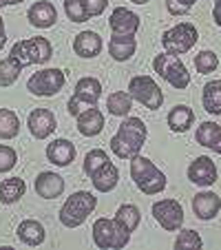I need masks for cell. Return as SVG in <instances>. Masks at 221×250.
<instances>
[{
  "mask_svg": "<svg viewBox=\"0 0 221 250\" xmlns=\"http://www.w3.org/2000/svg\"><path fill=\"white\" fill-rule=\"evenodd\" d=\"M64 82L66 78L60 69H42L27 80V91H31L33 95H40V98H51V95L60 93Z\"/></svg>",
  "mask_w": 221,
  "mask_h": 250,
  "instance_id": "obj_9",
  "label": "cell"
},
{
  "mask_svg": "<svg viewBox=\"0 0 221 250\" xmlns=\"http://www.w3.org/2000/svg\"><path fill=\"white\" fill-rule=\"evenodd\" d=\"M219 208H221V199L217 193L206 190V193H197L193 197V210L197 215V219H201V222H210L212 217H217Z\"/></svg>",
  "mask_w": 221,
  "mask_h": 250,
  "instance_id": "obj_17",
  "label": "cell"
},
{
  "mask_svg": "<svg viewBox=\"0 0 221 250\" xmlns=\"http://www.w3.org/2000/svg\"><path fill=\"white\" fill-rule=\"evenodd\" d=\"M5 42H7V31H5V20L0 16V51L5 49Z\"/></svg>",
  "mask_w": 221,
  "mask_h": 250,
  "instance_id": "obj_39",
  "label": "cell"
},
{
  "mask_svg": "<svg viewBox=\"0 0 221 250\" xmlns=\"http://www.w3.org/2000/svg\"><path fill=\"white\" fill-rule=\"evenodd\" d=\"M131 2H135V5H146L148 0H131Z\"/></svg>",
  "mask_w": 221,
  "mask_h": 250,
  "instance_id": "obj_41",
  "label": "cell"
},
{
  "mask_svg": "<svg viewBox=\"0 0 221 250\" xmlns=\"http://www.w3.org/2000/svg\"><path fill=\"white\" fill-rule=\"evenodd\" d=\"M153 69L160 78H164L173 89H186L190 84V73L186 69V64L181 62L179 56H173V53H160L153 60Z\"/></svg>",
  "mask_w": 221,
  "mask_h": 250,
  "instance_id": "obj_5",
  "label": "cell"
},
{
  "mask_svg": "<svg viewBox=\"0 0 221 250\" xmlns=\"http://www.w3.org/2000/svg\"><path fill=\"white\" fill-rule=\"evenodd\" d=\"M201 246H203L201 237H199V232L193 230V228L181 230V232H179V237L175 239V248H177V250H199Z\"/></svg>",
  "mask_w": 221,
  "mask_h": 250,
  "instance_id": "obj_34",
  "label": "cell"
},
{
  "mask_svg": "<svg viewBox=\"0 0 221 250\" xmlns=\"http://www.w3.org/2000/svg\"><path fill=\"white\" fill-rule=\"evenodd\" d=\"M9 56H14L22 66L44 64V62L51 60L53 49H51V42H49L47 38H29V40L16 42L14 47H11Z\"/></svg>",
  "mask_w": 221,
  "mask_h": 250,
  "instance_id": "obj_6",
  "label": "cell"
},
{
  "mask_svg": "<svg viewBox=\"0 0 221 250\" xmlns=\"http://www.w3.org/2000/svg\"><path fill=\"white\" fill-rule=\"evenodd\" d=\"M20 133V120L11 109H0V137L14 140Z\"/></svg>",
  "mask_w": 221,
  "mask_h": 250,
  "instance_id": "obj_30",
  "label": "cell"
},
{
  "mask_svg": "<svg viewBox=\"0 0 221 250\" xmlns=\"http://www.w3.org/2000/svg\"><path fill=\"white\" fill-rule=\"evenodd\" d=\"M36 193L42 199H56L64 193V180H62L58 173L51 170H44L36 177Z\"/></svg>",
  "mask_w": 221,
  "mask_h": 250,
  "instance_id": "obj_18",
  "label": "cell"
},
{
  "mask_svg": "<svg viewBox=\"0 0 221 250\" xmlns=\"http://www.w3.org/2000/svg\"><path fill=\"white\" fill-rule=\"evenodd\" d=\"M131 177L144 195H157L166 188V175L148 157H131Z\"/></svg>",
  "mask_w": 221,
  "mask_h": 250,
  "instance_id": "obj_3",
  "label": "cell"
},
{
  "mask_svg": "<svg viewBox=\"0 0 221 250\" xmlns=\"http://www.w3.org/2000/svg\"><path fill=\"white\" fill-rule=\"evenodd\" d=\"M195 122V113L186 104H177L168 113V126L173 133H186Z\"/></svg>",
  "mask_w": 221,
  "mask_h": 250,
  "instance_id": "obj_23",
  "label": "cell"
},
{
  "mask_svg": "<svg viewBox=\"0 0 221 250\" xmlns=\"http://www.w3.org/2000/svg\"><path fill=\"white\" fill-rule=\"evenodd\" d=\"M98 206V197H93V193L89 190H78L71 197H66V202L62 204L58 217L60 224L66 228H78L89 219V215L95 210Z\"/></svg>",
  "mask_w": 221,
  "mask_h": 250,
  "instance_id": "obj_2",
  "label": "cell"
},
{
  "mask_svg": "<svg viewBox=\"0 0 221 250\" xmlns=\"http://www.w3.org/2000/svg\"><path fill=\"white\" fill-rule=\"evenodd\" d=\"M84 2H86V9H89L91 18H93V16L104 14V9L108 7V0H84Z\"/></svg>",
  "mask_w": 221,
  "mask_h": 250,
  "instance_id": "obj_38",
  "label": "cell"
},
{
  "mask_svg": "<svg viewBox=\"0 0 221 250\" xmlns=\"http://www.w3.org/2000/svg\"><path fill=\"white\" fill-rule=\"evenodd\" d=\"M24 190H27V186H24V180H20V177L5 180L0 184V202L11 206V204H16L20 197H22Z\"/></svg>",
  "mask_w": 221,
  "mask_h": 250,
  "instance_id": "obj_27",
  "label": "cell"
},
{
  "mask_svg": "<svg viewBox=\"0 0 221 250\" xmlns=\"http://www.w3.org/2000/svg\"><path fill=\"white\" fill-rule=\"evenodd\" d=\"M195 140H197L201 146L210 148V151L221 155V126L217 122H201L197 133H195Z\"/></svg>",
  "mask_w": 221,
  "mask_h": 250,
  "instance_id": "obj_21",
  "label": "cell"
},
{
  "mask_svg": "<svg viewBox=\"0 0 221 250\" xmlns=\"http://www.w3.org/2000/svg\"><path fill=\"white\" fill-rule=\"evenodd\" d=\"M135 49H137L135 36H113L111 42H108V53L118 62H124V60H128V58H133Z\"/></svg>",
  "mask_w": 221,
  "mask_h": 250,
  "instance_id": "obj_22",
  "label": "cell"
},
{
  "mask_svg": "<svg viewBox=\"0 0 221 250\" xmlns=\"http://www.w3.org/2000/svg\"><path fill=\"white\" fill-rule=\"evenodd\" d=\"M108 27L113 36H135V31L140 29V16L128 11L126 7H115Z\"/></svg>",
  "mask_w": 221,
  "mask_h": 250,
  "instance_id": "obj_13",
  "label": "cell"
},
{
  "mask_svg": "<svg viewBox=\"0 0 221 250\" xmlns=\"http://www.w3.org/2000/svg\"><path fill=\"white\" fill-rule=\"evenodd\" d=\"M64 14L71 22H86L91 18L84 0H64Z\"/></svg>",
  "mask_w": 221,
  "mask_h": 250,
  "instance_id": "obj_33",
  "label": "cell"
},
{
  "mask_svg": "<svg viewBox=\"0 0 221 250\" xmlns=\"http://www.w3.org/2000/svg\"><path fill=\"white\" fill-rule=\"evenodd\" d=\"M219 64V58L215 56L212 51H199L195 56V66H197L199 73H212Z\"/></svg>",
  "mask_w": 221,
  "mask_h": 250,
  "instance_id": "obj_35",
  "label": "cell"
},
{
  "mask_svg": "<svg viewBox=\"0 0 221 250\" xmlns=\"http://www.w3.org/2000/svg\"><path fill=\"white\" fill-rule=\"evenodd\" d=\"M102 95V84L95 78H82L76 84V93L69 98V113L73 118L82 113V104L86 106H98V100Z\"/></svg>",
  "mask_w": 221,
  "mask_h": 250,
  "instance_id": "obj_10",
  "label": "cell"
},
{
  "mask_svg": "<svg viewBox=\"0 0 221 250\" xmlns=\"http://www.w3.org/2000/svg\"><path fill=\"white\" fill-rule=\"evenodd\" d=\"M5 5H9V0H0V7H5Z\"/></svg>",
  "mask_w": 221,
  "mask_h": 250,
  "instance_id": "obj_42",
  "label": "cell"
},
{
  "mask_svg": "<svg viewBox=\"0 0 221 250\" xmlns=\"http://www.w3.org/2000/svg\"><path fill=\"white\" fill-rule=\"evenodd\" d=\"M76 153L78 151L73 142L64 140V137H58V140H53L47 146V160L62 168V166H69L71 162L76 160Z\"/></svg>",
  "mask_w": 221,
  "mask_h": 250,
  "instance_id": "obj_16",
  "label": "cell"
},
{
  "mask_svg": "<svg viewBox=\"0 0 221 250\" xmlns=\"http://www.w3.org/2000/svg\"><path fill=\"white\" fill-rule=\"evenodd\" d=\"M22 69H24V66L20 64L14 56L5 58V60L0 62V86H11L20 78Z\"/></svg>",
  "mask_w": 221,
  "mask_h": 250,
  "instance_id": "obj_31",
  "label": "cell"
},
{
  "mask_svg": "<svg viewBox=\"0 0 221 250\" xmlns=\"http://www.w3.org/2000/svg\"><path fill=\"white\" fill-rule=\"evenodd\" d=\"M27 20L33 24V27L49 29V27H53V24H56L58 11H56V7H53L51 2H47V0H38V2H33V5L29 7Z\"/></svg>",
  "mask_w": 221,
  "mask_h": 250,
  "instance_id": "obj_15",
  "label": "cell"
},
{
  "mask_svg": "<svg viewBox=\"0 0 221 250\" xmlns=\"http://www.w3.org/2000/svg\"><path fill=\"white\" fill-rule=\"evenodd\" d=\"M217 5H221V0H217Z\"/></svg>",
  "mask_w": 221,
  "mask_h": 250,
  "instance_id": "obj_44",
  "label": "cell"
},
{
  "mask_svg": "<svg viewBox=\"0 0 221 250\" xmlns=\"http://www.w3.org/2000/svg\"><path fill=\"white\" fill-rule=\"evenodd\" d=\"M73 51H76L80 58H86V60L100 56V51H102V38H100L95 31L78 33L76 40H73Z\"/></svg>",
  "mask_w": 221,
  "mask_h": 250,
  "instance_id": "obj_20",
  "label": "cell"
},
{
  "mask_svg": "<svg viewBox=\"0 0 221 250\" xmlns=\"http://www.w3.org/2000/svg\"><path fill=\"white\" fill-rule=\"evenodd\" d=\"M153 215H155L157 224L164 230H168V232L181 230L183 208L177 199H160V202H155L153 204Z\"/></svg>",
  "mask_w": 221,
  "mask_h": 250,
  "instance_id": "obj_11",
  "label": "cell"
},
{
  "mask_svg": "<svg viewBox=\"0 0 221 250\" xmlns=\"http://www.w3.org/2000/svg\"><path fill=\"white\" fill-rule=\"evenodd\" d=\"M131 232L124 226H120L115 219L100 217L93 224V241L100 250H120L128 244Z\"/></svg>",
  "mask_w": 221,
  "mask_h": 250,
  "instance_id": "obj_4",
  "label": "cell"
},
{
  "mask_svg": "<svg viewBox=\"0 0 221 250\" xmlns=\"http://www.w3.org/2000/svg\"><path fill=\"white\" fill-rule=\"evenodd\" d=\"M44 237H47L44 226L36 219H24L18 226V239L27 246H40L44 241Z\"/></svg>",
  "mask_w": 221,
  "mask_h": 250,
  "instance_id": "obj_25",
  "label": "cell"
},
{
  "mask_svg": "<svg viewBox=\"0 0 221 250\" xmlns=\"http://www.w3.org/2000/svg\"><path fill=\"white\" fill-rule=\"evenodd\" d=\"M18 2H22V0H9V5H18Z\"/></svg>",
  "mask_w": 221,
  "mask_h": 250,
  "instance_id": "obj_43",
  "label": "cell"
},
{
  "mask_svg": "<svg viewBox=\"0 0 221 250\" xmlns=\"http://www.w3.org/2000/svg\"><path fill=\"white\" fill-rule=\"evenodd\" d=\"M197 0H166V9L170 16H183L193 9V5Z\"/></svg>",
  "mask_w": 221,
  "mask_h": 250,
  "instance_id": "obj_37",
  "label": "cell"
},
{
  "mask_svg": "<svg viewBox=\"0 0 221 250\" xmlns=\"http://www.w3.org/2000/svg\"><path fill=\"white\" fill-rule=\"evenodd\" d=\"M27 126L36 140H47L56 131L58 120L49 109H33L27 118Z\"/></svg>",
  "mask_w": 221,
  "mask_h": 250,
  "instance_id": "obj_12",
  "label": "cell"
},
{
  "mask_svg": "<svg viewBox=\"0 0 221 250\" xmlns=\"http://www.w3.org/2000/svg\"><path fill=\"white\" fill-rule=\"evenodd\" d=\"M16 162H18V155L14 148L7 144H0V173H9L16 166Z\"/></svg>",
  "mask_w": 221,
  "mask_h": 250,
  "instance_id": "obj_36",
  "label": "cell"
},
{
  "mask_svg": "<svg viewBox=\"0 0 221 250\" xmlns=\"http://www.w3.org/2000/svg\"><path fill=\"white\" fill-rule=\"evenodd\" d=\"M201 104L210 115H221V80H212L203 86Z\"/></svg>",
  "mask_w": 221,
  "mask_h": 250,
  "instance_id": "obj_26",
  "label": "cell"
},
{
  "mask_svg": "<svg viewBox=\"0 0 221 250\" xmlns=\"http://www.w3.org/2000/svg\"><path fill=\"white\" fill-rule=\"evenodd\" d=\"M128 95L133 100H137L141 106H146L148 111H157L164 104V93L157 86V82L148 76L131 78V82H128Z\"/></svg>",
  "mask_w": 221,
  "mask_h": 250,
  "instance_id": "obj_8",
  "label": "cell"
},
{
  "mask_svg": "<svg viewBox=\"0 0 221 250\" xmlns=\"http://www.w3.org/2000/svg\"><path fill=\"white\" fill-rule=\"evenodd\" d=\"M91 182H93V188L98 190V193H111V190L118 186V182H120L118 166H113L111 162H108L102 170H98V173L91 177Z\"/></svg>",
  "mask_w": 221,
  "mask_h": 250,
  "instance_id": "obj_24",
  "label": "cell"
},
{
  "mask_svg": "<svg viewBox=\"0 0 221 250\" xmlns=\"http://www.w3.org/2000/svg\"><path fill=\"white\" fill-rule=\"evenodd\" d=\"M115 222L120 224V226H124L128 232H133L137 226H140L141 222V215H140V208L133 206V204H122V206L118 208V212H115Z\"/></svg>",
  "mask_w": 221,
  "mask_h": 250,
  "instance_id": "obj_29",
  "label": "cell"
},
{
  "mask_svg": "<svg viewBox=\"0 0 221 250\" xmlns=\"http://www.w3.org/2000/svg\"><path fill=\"white\" fill-rule=\"evenodd\" d=\"M199 40V31L195 24L190 22H179L173 29L164 31L161 36V44H164L166 53H173V56H183L195 47V42Z\"/></svg>",
  "mask_w": 221,
  "mask_h": 250,
  "instance_id": "obj_7",
  "label": "cell"
},
{
  "mask_svg": "<svg viewBox=\"0 0 221 250\" xmlns=\"http://www.w3.org/2000/svg\"><path fill=\"white\" fill-rule=\"evenodd\" d=\"M108 162L111 160H108L106 151H102V148H93V151H89L86 157H84V173L89 175V177H93V175L98 173V170H102Z\"/></svg>",
  "mask_w": 221,
  "mask_h": 250,
  "instance_id": "obj_32",
  "label": "cell"
},
{
  "mask_svg": "<svg viewBox=\"0 0 221 250\" xmlns=\"http://www.w3.org/2000/svg\"><path fill=\"white\" fill-rule=\"evenodd\" d=\"M188 180L197 186H212L217 182V166L210 157L201 155L188 166Z\"/></svg>",
  "mask_w": 221,
  "mask_h": 250,
  "instance_id": "obj_14",
  "label": "cell"
},
{
  "mask_svg": "<svg viewBox=\"0 0 221 250\" xmlns=\"http://www.w3.org/2000/svg\"><path fill=\"white\" fill-rule=\"evenodd\" d=\"M212 18H215V22L221 27V5H215V11H212Z\"/></svg>",
  "mask_w": 221,
  "mask_h": 250,
  "instance_id": "obj_40",
  "label": "cell"
},
{
  "mask_svg": "<svg viewBox=\"0 0 221 250\" xmlns=\"http://www.w3.org/2000/svg\"><path fill=\"white\" fill-rule=\"evenodd\" d=\"M106 109L111 115H118V118H126L128 111L133 109V98L126 91H115V93L108 95L106 100Z\"/></svg>",
  "mask_w": 221,
  "mask_h": 250,
  "instance_id": "obj_28",
  "label": "cell"
},
{
  "mask_svg": "<svg viewBox=\"0 0 221 250\" xmlns=\"http://www.w3.org/2000/svg\"><path fill=\"white\" fill-rule=\"evenodd\" d=\"M146 137H148L146 124L140 118H126L118 126V133L111 137V151L120 160H131V157L140 155Z\"/></svg>",
  "mask_w": 221,
  "mask_h": 250,
  "instance_id": "obj_1",
  "label": "cell"
},
{
  "mask_svg": "<svg viewBox=\"0 0 221 250\" xmlns=\"http://www.w3.org/2000/svg\"><path fill=\"white\" fill-rule=\"evenodd\" d=\"M76 120H78V131H80L84 137L100 135L104 128V115L100 113V109H95V106L84 109Z\"/></svg>",
  "mask_w": 221,
  "mask_h": 250,
  "instance_id": "obj_19",
  "label": "cell"
}]
</instances>
